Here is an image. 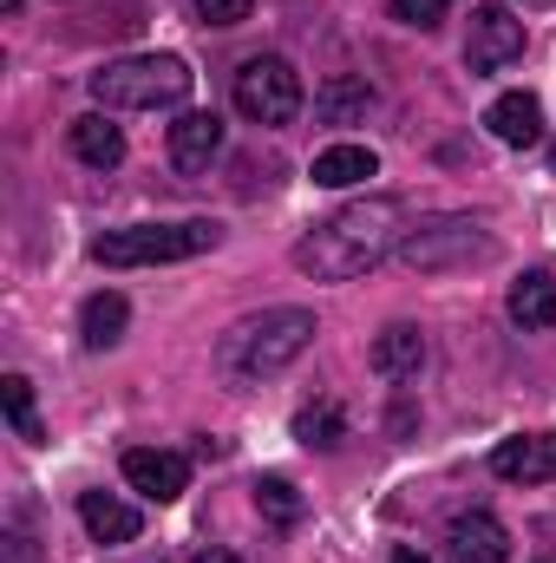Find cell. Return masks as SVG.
<instances>
[{
    "instance_id": "cell-21",
    "label": "cell",
    "mask_w": 556,
    "mask_h": 563,
    "mask_svg": "<svg viewBox=\"0 0 556 563\" xmlns=\"http://www.w3.org/2000/svg\"><path fill=\"white\" fill-rule=\"evenodd\" d=\"M256 511H263L269 525H281V531H294V525L308 518V498H301L288 478H276V472H269V478H256Z\"/></svg>"
},
{
    "instance_id": "cell-26",
    "label": "cell",
    "mask_w": 556,
    "mask_h": 563,
    "mask_svg": "<svg viewBox=\"0 0 556 563\" xmlns=\"http://www.w3.org/2000/svg\"><path fill=\"white\" fill-rule=\"evenodd\" d=\"M190 563H243V558H236V551H197Z\"/></svg>"
},
{
    "instance_id": "cell-11",
    "label": "cell",
    "mask_w": 556,
    "mask_h": 563,
    "mask_svg": "<svg viewBox=\"0 0 556 563\" xmlns=\"http://www.w3.org/2000/svg\"><path fill=\"white\" fill-rule=\"evenodd\" d=\"M216 157H223V119H216V112H184V119L170 125V164H177L184 177H203Z\"/></svg>"
},
{
    "instance_id": "cell-15",
    "label": "cell",
    "mask_w": 556,
    "mask_h": 563,
    "mask_svg": "<svg viewBox=\"0 0 556 563\" xmlns=\"http://www.w3.org/2000/svg\"><path fill=\"white\" fill-rule=\"evenodd\" d=\"M125 321H132V301H125L119 288H99V295H86V308H79V341H86L92 354H105V347L125 341Z\"/></svg>"
},
{
    "instance_id": "cell-4",
    "label": "cell",
    "mask_w": 556,
    "mask_h": 563,
    "mask_svg": "<svg viewBox=\"0 0 556 563\" xmlns=\"http://www.w3.org/2000/svg\"><path fill=\"white\" fill-rule=\"evenodd\" d=\"M216 223L210 217H184V223H132V230H105L92 243L99 269H151V263H190L203 250H216Z\"/></svg>"
},
{
    "instance_id": "cell-16",
    "label": "cell",
    "mask_w": 556,
    "mask_h": 563,
    "mask_svg": "<svg viewBox=\"0 0 556 563\" xmlns=\"http://www.w3.org/2000/svg\"><path fill=\"white\" fill-rule=\"evenodd\" d=\"M485 132L498 144H537L544 139V106L531 99V92H504V99H491V112H485Z\"/></svg>"
},
{
    "instance_id": "cell-1",
    "label": "cell",
    "mask_w": 556,
    "mask_h": 563,
    "mask_svg": "<svg viewBox=\"0 0 556 563\" xmlns=\"http://www.w3.org/2000/svg\"><path fill=\"white\" fill-rule=\"evenodd\" d=\"M400 243H407V203L400 197H360V203H341L334 217H321L294 243V269L314 282H354L374 263H387Z\"/></svg>"
},
{
    "instance_id": "cell-5",
    "label": "cell",
    "mask_w": 556,
    "mask_h": 563,
    "mask_svg": "<svg viewBox=\"0 0 556 563\" xmlns=\"http://www.w3.org/2000/svg\"><path fill=\"white\" fill-rule=\"evenodd\" d=\"M393 256H400L407 269H419V276L471 269V263H485V256H491V230H485L478 217H432V223L407 230V243H400Z\"/></svg>"
},
{
    "instance_id": "cell-14",
    "label": "cell",
    "mask_w": 556,
    "mask_h": 563,
    "mask_svg": "<svg viewBox=\"0 0 556 563\" xmlns=\"http://www.w3.org/2000/svg\"><path fill=\"white\" fill-rule=\"evenodd\" d=\"M66 144H73V157L92 164V170H119V164H125V132L112 125V112H86V119H73Z\"/></svg>"
},
{
    "instance_id": "cell-3",
    "label": "cell",
    "mask_w": 556,
    "mask_h": 563,
    "mask_svg": "<svg viewBox=\"0 0 556 563\" xmlns=\"http://www.w3.org/2000/svg\"><path fill=\"white\" fill-rule=\"evenodd\" d=\"M190 79L197 73L177 53H132L92 73V99L99 112H170L190 99Z\"/></svg>"
},
{
    "instance_id": "cell-2",
    "label": "cell",
    "mask_w": 556,
    "mask_h": 563,
    "mask_svg": "<svg viewBox=\"0 0 556 563\" xmlns=\"http://www.w3.org/2000/svg\"><path fill=\"white\" fill-rule=\"evenodd\" d=\"M314 314L308 308H263V314H243L236 328H223L216 341V374L230 387H263L276 380L281 367H294L308 347H314Z\"/></svg>"
},
{
    "instance_id": "cell-22",
    "label": "cell",
    "mask_w": 556,
    "mask_h": 563,
    "mask_svg": "<svg viewBox=\"0 0 556 563\" xmlns=\"http://www.w3.org/2000/svg\"><path fill=\"white\" fill-rule=\"evenodd\" d=\"M0 400H7V426H13L26 445H46V426L33 413V380H26V374H7V380H0Z\"/></svg>"
},
{
    "instance_id": "cell-23",
    "label": "cell",
    "mask_w": 556,
    "mask_h": 563,
    "mask_svg": "<svg viewBox=\"0 0 556 563\" xmlns=\"http://www.w3.org/2000/svg\"><path fill=\"white\" fill-rule=\"evenodd\" d=\"M387 7H393V20H400V26H419V33H432V26L445 20V7H452V0H387Z\"/></svg>"
},
{
    "instance_id": "cell-12",
    "label": "cell",
    "mask_w": 556,
    "mask_h": 563,
    "mask_svg": "<svg viewBox=\"0 0 556 563\" xmlns=\"http://www.w3.org/2000/svg\"><path fill=\"white\" fill-rule=\"evenodd\" d=\"M374 374L380 380H419V367H425V328L413 321H387L380 334H374Z\"/></svg>"
},
{
    "instance_id": "cell-8",
    "label": "cell",
    "mask_w": 556,
    "mask_h": 563,
    "mask_svg": "<svg viewBox=\"0 0 556 563\" xmlns=\"http://www.w3.org/2000/svg\"><path fill=\"white\" fill-rule=\"evenodd\" d=\"M125 485L151 498V505H177L190 492V459L184 452H164V445H132L125 452Z\"/></svg>"
},
{
    "instance_id": "cell-7",
    "label": "cell",
    "mask_w": 556,
    "mask_h": 563,
    "mask_svg": "<svg viewBox=\"0 0 556 563\" xmlns=\"http://www.w3.org/2000/svg\"><path fill=\"white\" fill-rule=\"evenodd\" d=\"M518 53H524V20H518L504 0H485V7H471L465 66H471V73H504Z\"/></svg>"
},
{
    "instance_id": "cell-10",
    "label": "cell",
    "mask_w": 556,
    "mask_h": 563,
    "mask_svg": "<svg viewBox=\"0 0 556 563\" xmlns=\"http://www.w3.org/2000/svg\"><path fill=\"white\" fill-rule=\"evenodd\" d=\"M491 472H498L504 485H551L556 478V432H518V439H498Z\"/></svg>"
},
{
    "instance_id": "cell-17",
    "label": "cell",
    "mask_w": 556,
    "mask_h": 563,
    "mask_svg": "<svg viewBox=\"0 0 556 563\" xmlns=\"http://www.w3.org/2000/svg\"><path fill=\"white\" fill-rule=\"evenodd\" d=\"M504 308H511V321H518L524 334H544V328H556V276H544V269H524V276L511 282Z\"/></svg>"
},
{
    "instance_id": "cell-9",
    "label": "cell",
    "mask_w": 556,
    "mask_h": 563,
    "mask_svg": "<svg viewBox=\"0 0 556 563\" xmlns=\"http://www.w3.org/2000/svg\"><path fill=\"white\" fill-rule=\"evenodd\" d=\"M445 563H511V531L491 511H458L445 525Z\"/></svg>"
},
{
    "instance_id": "cell-27",
    "label": "cell",
    "mask_w": 556,
    "mask_h": 563,
    "mask_svg": "<svg viewBox=\"0 0 556 563\" xmlns=\"http://www.w3.org/2000/svg\"><path fill=\"white\" fill-rule=\"evenodd\" d=\"M393 563H425V558H419L413 544H400V551H393Z\"/></svg>"
},
{
    "instance_id": "cell-18",
    "label": "cell",
    "mask_w": 556,
    "mask_h": 563,
    "mask_svg": "<svg viewBox=\"0 0 556 563\" xmlns=\"http://www.w3.org/2000/svg\"><path fill=\"white\" fill-rule=\"evenodd\" d=\"M321 190H354V184H367V177H380V157L367 151V144H327L321 157H314V170H308Z\"/></svg>"
},
{
    "instance_id": "cell-25",
    "label": "cell",
    "mask_w": 556,
    "mask_h": 563,
    "mask_svg": "<svg viewBox=\"0 0 556 563\" xmlns=\"http://www.w3.org/2000/svg\"><path fill=\"white\" fill-rule=\"evenodd\" d=\"M0 558H7V563H40V551H33V538H26V531L13 525V531L0 538Z\"/></svg>"
},
{
    "instance_id": "cell-13",
    "label": "cell",
    "mask_w": 556,
    "mask_h": 563,
    "mask_svg": "<svg viewBox=\"0 0 556 563\" xmlns=\"http://www.w3.org/2000/svg\"><path fill=\"white\" fill-rule=\"evenodd\" d=\"M79 525H86L92 544H132L144 531L138 505H125V498H112V492H79Z\"/></svg>"
},
{
    "instance_id": "cell-20",
    "label": "cell",
    "mask_w": 556,
    "mask_h": 563,
    "mask_svg": "<svg viewBox=\"0 0 556 563\" xmlns=\"http://www.w3.org/2000/svg\"><path fill=\"white\" fill-rule=\"evenodd\" d=\"M294 439H301L308 452H334V445L347 439V413H341V400H314V407H301V413H294Z\"/></svg>"
},
{
    "instance_id": "cell-6",
    "label": "cell",
    "mask_w": 556,
    "mask_h": 563,
    "mask_svg": "<svg viewBox=\"0 0 556 563\" xmlns=\"http://www.w3.org/2000/svg\"><path fill=\"white\" fill-rule=\"evenodd\" d=\"M230 92H236V112H243L249 125H263V132H269V125H294V112H301V99H308V92H301V73H294L281 53L243 59Z\"/></svg>"
},
{
    "instance_id": "cell-24",
    "label": "cell",
    "mask_w": 556,
    "mask_h": 563,
    "mask_svg": "<svg viewBox=\"0 0 556 563\" xmlns=\"http://www.w3.org/2000/svg\"><path fill=\"white\" fill-rule=\"evenodd\" d=\"M190 7H197L203 26H243L256 13V0H190Z\"/></svg>"
},
{
    "instance_id": "cell-19",
    "label": "cell",
    "mask_w": 556,
    "mask_h": 563,
    "mask_svg": "<svg viewBox=\"0 0 556 563\" xmlns=\"http://www.w3.org/2000/svg\"><path fill=\"white\" fill-rule=\"evenodd\" d=\"M367 106H374V86L354 79V73H334V79L314 92V119H321V125H354V119H367Z\"/></svg>"
}]
</instances>
